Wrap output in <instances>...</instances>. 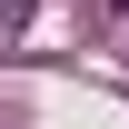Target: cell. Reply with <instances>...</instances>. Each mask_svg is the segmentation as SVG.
<instances>
[{"label": "cell", "mask_w": 129, "mask_h": 129, "mask_svg": "<svg viewBox=\"0 0 129 129\" xmlns=\"http://www.w3.org/2000/svg\"><path fill=\"white\" fill-rule=\"evenodd\" d=\"M109 10H129V0H109Z\"/></svg>", "instance_id": "6da1fadb"}]
</instances>
